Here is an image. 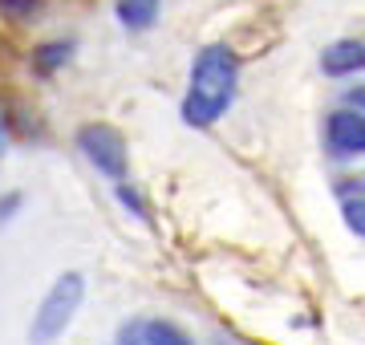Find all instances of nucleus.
Returning a JSON list of instances; mask_svg holds the SVG:
<instances>
[{
    "instance_id": "nucleus-8",
    "label": "nucleus",
    "mask_w": 365,
    "mask_h": 345,
    "mask_svg": "<svg viewBox=\"0 0 365 345\" xmlns=\"http://www.w3.org/2000/svg\"><path fill=\"white\" fill-rule=\"evenodd\" d=\"M73 41H45L33 49V69H37L41 78H53L61 66H69V57H73Z\"/></svg>"
},
{
    "instance_id": "nucleus-10",
    "label": "nucleus",
    "mask_w": 365,
    "mask_h": 345,
    "mask_svg": "<svg viewBox=\"0 0 365 345\" xmlns=\"http://www.w3.org/2000/svg\"><path fill=\"white\" fill-rule=\"evenodd\" d=\"M118 200H122V207H126V212H134V215H138V220H146L143 195H138V191H134L130 183H118Z\"/></svg>"
},
{
    "instance_id": "nucleus-11",
    "label": "nucleus",
    "mask_w": 365,
    "mask_h": 345,
    "mask_svg": "<svg viewBox=\"0 0 365 345\" xmlns=\"http://www.w3.org/2000/svg\"><path fill=\"white\" fill-rule=\"evenodd\" d=\"M21 207H25V195H21V191H4V195H0V227L9 224Z\"/></svg>"
},
{
    "instance_id": "nucleus-12",
    "label": "nucleus",
    "mask_w": 365,
    "mask_h": 345,
    "mask_svg": "<svg viewBox=\"0 0 365 345\" xmlns=\"http://www.w3.org/2000/svg\"><path fill=\"white\" fill-rule=\"evenodd\" d=\"M0 9H4V13H13V16H37L41 0H0Z\"/></svg>"
},
{
    "instance_id": "nucleus-13",
    "label": "nucleus",
    "mask_w": 365,
    "mask_h": 345,
    "mask_svg": "<svg viewBox=\"0 0 365 345\" xmlns=\"http://www.w3.org/2000/svg\"><path fill=\"white\" fill-rule=\"evenodd\" d=\"M118 345H146V341H143V333H138V325H122Z\"/></svg>"
},
{
    "instance_id": "nucleus-7",
    "label": "nucleus",
    "mask_w": 365,
    "mask_h": 345,
    "mask_svg": "<svg viewBox=\"0 0 365 345\" xmlns=\"http://www.w3.org/2000/svg\"><path fill=\"white\" fill-rule=\"evenodd\" d=\"M158 13H163V0H118V25L126 29V33L155 29Z\"/></svg>"
},
{
    "instance_id": "nucleus-2",
    "label": "nucleus",
    "mask_w": 365,
    "mask_h": 345,
    "mask_svg": "<svg viewBox=\"0 0 365 345\" xmlns=\"http://www.w3.org/2000/svg\"><path fill=\"white\" fill-rule=\"evenodd\" d=\"M81 301H86V277L81 272H61L41 297L33 325H29V345H53L69 329V321L78 317Z\"/></svg>"
},
{
    "instance_id": "nucleus-5",
    "label": "nucleus",
    "mask_w": 365,
    "mask_h": 345,
    "mask_svg": "<svg viewBox=\"0 0 365 345\" xmlns=\"http://www.w3.org/2000/svg\"><path fill=\"white\" fill-rule=\"evenodd\" d=\"M361 66H365L361 37H341L321 53V73L325 78H353V73H361Z\"/></svg>"
},
{
    "instance_id": "nucleus-3",
    "label": "nucleus",
    "mask_w": 365,
    "mask_h": 345,
    "mask_svg": "<svg viewBox=\"0 0 365 345\" xmlns=\"http://www.w3.org/2000/svg\"><path fill=\"white\" fill-rule=\"evenodd\" d=\"M78 150L86 155V163H90L98 175L114 179V183L126 179V138H122L114 126H106V122L81 126L78 130Z\"/></svg>"
},
{
    "instance_id": "nucleus-6",
    "label": "nucleus",
    "mask_w": 365,
    "mask_h": 345,
    "mask_svg": "<svg viewBox=\"0 0 365 345\" xmlns=\"http://www.w3.org/2000/svg\"><path fill=\"white\" fill-rule=\"evenodd\" d=\"M361 200H365L361 179H341L337 183V203H341V215H345V227L357 240L365 236V203Z\"/></svg>"
},
{
    "instance_id": "nucleus-14",
    "label": "nucleus",
    "mask_w": 365,
    "mask_h": 345,
    "mask_svg": "<svg viewBox=\"0 0 365 345\" xmlns=\"http://www.w3.org/2000/svg\"><path fill=\"white\" fill-rule=\"evenodd\" d=\"M0 150H4V134H0Z\"/></svg>"
},
{
    "instance_id": "nucleus-1",
    "label": "nucleus",
    "mask_w": 365,
    "mask_h": 345,
    "mask_svg": "<svg viewBox=\"0 0 365 345\" xmlns=\"http://www.w3.org/2000/svg\"><path fill=\"white\" fill-rule=\"evenodd\" d=\"M235 86H240V57L223 45L211 41L191 61V81H187V98H182V122L207 130L232 110Z\"/></svg>"
},
{
    "instance_id": "nucleus-4",
    "label": "nucleus",
    "mask_w": 365,
    "mask_h": 345,
    "mask_svg": "<svg viewBox=\"0 0 365 345\" xmlns=\"http://www.w3.org/2000/svg\"><path fill=\"white\" fill-rule=\"evenodd\" d=\"M325 146L333 159H361L365 150V118L361 110L341 106L325 118Z\"/></svg>"
},
{
    "instance_id": "nucleus-9",
    "label": "nucleus",
    "mask_w": 365,
    "mask_h": 345,
    "mask_svg": "<svg viewBox=\"0 0 365 345\" xmlns=\"http://www.w3.org/2000/svg\"><path fill=\"white\" fill-rule=\"evenodd\" d=\"M138 333H143L146 345H195L191 341V333H182L175 321H146V325H138Z\"/></svg>"
}]
</instances>
